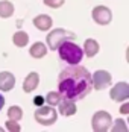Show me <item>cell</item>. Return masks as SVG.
I'll return each instance as SVG.
<instances>
[{
  "instance_id": "cell-24",
  "label": "cell",
  "mask_w": 129,
  "mask_h": 132,
  "mask_svg": "<svg viewBox=\"0 0 129 132\" xmlns=\"http://www.w3.org/2000/svg\"><path fill=\"white\" fill-rule=\"evenodd\" d=\"M3 105H5V97L0 94V111H2V108H3Z\"/></svg>"
},
{
  "instance_id": "cell-10",
  "label": "cell",
  "mask_w": 129,
  "mask_h": 132,
  "mask_svg": "<svg viewBox=\"0 0 129 132\" xmlns=\"http://www.w3.org/2000/svg\"><path fill=\"white\" fill-rule=\"evenodd\" d=\"M59 106V112L65 116V117H70L73 114H76V105H75V100H68V99H61V102L58 103Z\"/></svg>"
},
{
  "instance_id": "cell-11",
  "label": "cell",
  "mask_w": 129,
  "mask_h": 132,
  "mask_svg": "<svg viewBox=\"0 0 129 132\" xmlns=\"http://www.w3.org/2000/svg\"><path fill=\"white\" fill-rule=\"evenodd\" d=\"M52 18L49 15H46V14H41L38 17H35L34 18V26L37 27L38 30H43V32H46V30H49L52 27Z\"/></svg>"
},
{
  "instance_id": "cell-22",
  "label": "cell",
  "mask_w": 129,
  "mask_h": 132,
  "mask_svg": "<svg viewBox=\"0 0 129 132\" xmlns=\"http://www.w3.org/2000/svg\"><path fill=\"white\" fill-rule=\"evenodd\" d=\"M34 103H35L37 106L44 105V97H43V96H37V97L34 99Z\"/></svg>"
},
{
  "instance_id": "cell-19",
  "label": "cell",
  "mask_w": 129,
  "mask_h": 132,
  "mask_svg": "<svg viewBox=\"0 0 129 132\" xmlns=\"http://www.w3.org/2000/svg\"><path fill=\"white\" fill-rule=\"evenodd\" d=\"M6 129L9 132H20L21 131V126H20L18 121H15V120H8V121H6Z\"/></svg>"
},
{
  "instance_id": "cell-13",
  "label": "cell",
  "mask_w": 129,
  "mask_h": 132,
  "mask_svg": "<svg viewBox=\"0 0 129 132\" xmlns=\"http://www.w3.org/2000/svg\"><path fill=\"white\" fill-rule=\"evenodd\" d=\"M99 53V43L93 38H88L84 44V55H87L88 58H93Z\"/></svg>"
},
{
  "instance_id": "cell-20",
  "label": "cell",
  "mask_w": 129,
  "mask_h": 132,
  "mask_svg": "<svg viewBox=\"0 0 129 132\" xmlns=\"http://www.w3.org/2000/svg\"><path fill=\"white\" fill-rule=\"evenodd\" d=\"M112 131L114 132H126L128 131V126H126V123L123 121L122 119H118V120H116V123H114V126H112Z\"/></svg>"
},
{
  "instance_id": "cell-12",
  "label": "cell",
  "mask_w": 129,
  "mask_h": 132,
  "mask_svg": "<svg viewBox=\"0 0 129 132\" xmlns=\"http://www.w3.org/2000/svg\"><path fill=\"white\" fill-rule=\"evenodd\" d=\"M38 82H39L38 73H35V71L29 73L27 78L25 79V84H23V90H25V93H32L37 87H38Z\"/></svg>"
},
{
  "instance_id": "cell-9",
  "label": "cell",
  "mask_w": 129,
  "mask_h": 132,
  "mask_svg": "<svg viewBox=\"0 0 129 132\" xmlns=\"http://www.w3.org/2000/svg\"><path fill=\"white\" fill-rule=\"evenodd\" d=\"M15 85V78L9 71H2L0 73V91H9Z\"/></svg>"
},
{
  "instance_id": "cell-21",
  "label": "cell",
  "mask_w": 129,
  "mask_h": 132,
  "mask_svg": "<svg viewBox=\"0 0 129 132\" xmlns=\"http://www.w3.org/2000/svg\"><path fill=\"white\" fill-rule=\"evenodd\" d=\"M44 5L49 6V8L56 9V8H61L64 5V0H44Z\"/></svg>"
},
{
  "instance_id": "cell-2",
  "label": "cell",
  "mask_w": 129,
  "mask_h": 132,
  "mask_svg": "<svg viewBox=\"0 0 129 132\" xmlns=\"http://www.w3.org/2000/svg\"><path fill=\"white\" fill-rule=\"evenodd\" d=\"M58 53H59V58L68 65H76L84 58V50L77 44H75L73 40L62 41L58 47Z\"/></svg>"
},
{
  "instance_id": "cell-17",
  "label": "cell",
  "mask_w": 129,
  "mask_h": 132,
  "mask_svg": "<svg viewBox=\"0 0 129 132\" xmlns=\"http://www.w3.org/2000/svg\"><path fill=\"white\" fill-rule=\"evenodd\" d=\"M8 117H9V120H15V121L21 120V117H23L21 108H20V106H11V108L8 109Z\"/></svg>"
},
{
  "instance_id": "cell-16",
  "label": "cell",
  "mask_w": 129,
  "mask_h": 132,
  "mask_svg": "<svg viewBox=\"0 0 129 132\" xmlns=\"http://www.w3.org/2000/svg\"><path fill=\"white\" fill-rule=\"evenodd\" d=\"M12 41L17 47H25L26 44L29 43V35L26 32H21V30L20 32H15L14 37H12Z\"/></svg>"
},
{
  "instance_id": "cell-14",
  "label": "cell",
  "mask_w": 129,
  "mask_h": 132,
  "mask_svg": "<svg viewBox=\"0 0 129 132\" xmlns=\"http://www.w3.org/2000/svg\"><path fill=\"white\" fill-rule=\"evenodd\" d=\"M29 53H30V56H32V58L39 59V58L46 56V53H47V47H46V44H44V43L37 41L35 44H32V47H30Z\"/></svg>"
},
{
  "instance_id": "cell-18",
  "label": "cell",
  "mask_w": 129,
  "mask_h": 132,
  "mask_svg": "<svg viewBox=\"0 0 129 132\" xmlns=\"http://www.w3.org/2000/svg\"><path fill=\"white\" fill-rule=\"evenodd\" d=\"M61 99H62L61 94L56 91H50V93H47V96H46V102H47V105H50V106H56L61 102Z\"/></svg>"
},
{
  "instance_id": "cell-23",
  "label": "cell",
  "mask_w": 129,
  "mask_h": 132,
  "mask_svg": "<svg viewBox=\"0 0 129 132\" xmlns=\"http://www.w3.org/2000/svg\"><path fill=\"white\" fill-rule=\"evenodd\" d=\"M120 112H122V114H128L129 112V103H125V105L122 106V108H120Z\"/></svg>"
},
{
  "instance_id": "cell-8",
  "label": "cell",
  "mask_w": 129,
  "mask_h": 132,
  "mask_svg": "<svg viewBox=\"0 0 129 132\" xmlns=\"http://www.w3.org/2000/svg\"><path fill=\"white\" fill-rule=\"evenodd\" d=\"M111 99L114 102H123L129 97V85L126 82H118L117 85L112 87V90L109 93Z\"/></svg>"
},
{
  "instance_id": "cell-5",
  "label": "cell",
  "mask_w": 129,
  "mask_h": 132,
  "mask_svg": "<svg viewBox=\"0 0 129 132\" xmlns=\"http://www.w3.org/2000/svg\"><path fill=\"white\" fill-rule=\"evenodd\" d=\"M111 123H112V119H111L109 112H106V111H97V112L93 116V119H91L93 131H96V132L108 131L109 126H111Z\"/></svg>"
},
{
  "instance_id": "cell-4",
  "label": "cell",
  "mask_w": 129,
  "mask_h": 132,
  "mask_svg": "<svg viewBox=\"0 0 129 132\" xmlns=\"http://www.w3.org/2000/svg\"><path fill=\"white\" fill-rule=\"evenodd\" d=\"M58 119V114H56V109L55 106H39L38 109L35 111V120L38 121L39 125L43 126H50L53 125Z\"/></svg>"
},
{
  "instance_id": "cell-7",
  "label": "cell",
  "mask_w": 129,
  "mask_h": 132,
  "mask_svg": "<svg viewBox=\"0 0 129 132\" xmlns=\"http://www.w3.org/2000/svg\"><path fill=\"white\" fill-rule=\"evenodd\" d=\"M91 17H93V20H94L97 24L105 26V24H109V21H111V18H112V14L109 11V8L100 5V6H96V8L93 9Z\"/></svg>"
},
{
  "instance_id": "cell-25",
  "label": "cell",
  "mask_w": 129,
  "mask_h": 132,
  "mask_svg": "<svg viewBox=\"0 0 129 132\" xmlns=\"http://www.w3.org/2000/svg\"><path fill=\"white\" fill-rule=\"evenodd\" d=\"M2 131H3V129H2V128H0V132H2Z\"/></svg>"
},
{
  "instance_id": "cell-3",
  "label": "cell",
  "mask_w": 129,
  "mask_h": 132,
  "mask_svg": "<svg viewBox=\"0 0 129 132\" xmlns=\"http://www.w3.org/2000/svg\"><path fill=\"white\" fill-rule=\"evenodd\" d=\"M75 38H76V35L73 32H68L65 29L58 27V29H53L52 32H49V35H47V44H49V49L50 50H56L62 41L75 40Z\"/></svg>"
},
{
  "instance_id": "cell-15",
  "label": "cell",
  "mask_w": 129,
  "mask_h": 132,
  "mask_svg": "<svg viewBox=\"0 0 129 132\" xmlns=\"http://www.w3.org/2000/svg\"><path fill=\"white\" fill-rule=\"evenodd\" d=\"M14 14V5L8 0H2L0 2V17L2 18H8Z\"/></svg>"
},
{
  "instance_id": "cell-6",
  "label": "cell",
  "mask_w": 129,
  "mask_h": 132,
  "mask_svg": "<svg viewBox=\"0 0 129 132\" xmlns=\"http://www.w3.org/2000/svg\"><path fill=\"white\" fill-rule=\"evenodd\" d=\"M91 82H93V87L96 90H105L106 87H109L112 84V78L108 71L105 70H97L93 76H91Z\"/></svg>"
},
{
  "instance_id": "cell-1",
  "label": "cell",
  "mask_w": 129,
  "mask_h": 132,
  "mask_svg": "<svg viewBox=\"0 0 129 132\" xmlns=\"http://www.w3.org/2000/svg\"><path fill=\"white\" fill-rule=\"evenodd\" d=\"M58 80V93L62 99L68 100H80L93 88L90 71L77 64L62 70Z\"/></svg>"
}]
</instances>
